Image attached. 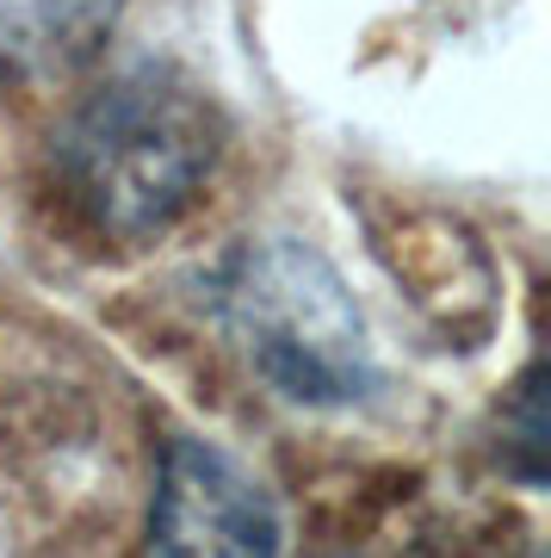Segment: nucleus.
<instances>
[{
	"instance_id": "obj_4",
	"label": "nucleus",
	"mask_w": 551,
	"mask_h": 558,
	"mask_svg": "<svg viewBox=\"0 0 551 558\" xmlns=\"http://www.w3.org/2000/svg\"><path fill=\"white\" fill-rule=\"evenodd\" d=\"M124 0H0V75H62L119 25Z\"/></svg>"
},
{
	"instance_id": "obj_2",
	"label": "nucleus",
	"mask_w": 551,
	"mask_h": 558,
	"mask_svg": "<svg viewBox=\"0 0 551 558\" xmlns=\"http://www.w3.org/2000/svg\"><path fill=\"white\" fill-rule=\"evenodd\" d=\"M223 329L292 403H354L378 385L366 317L310 242H248L217 279Z\"/></svg>"
},
{
	"instance_id": "obj_3",
	"label": "nucleus",
	"mask_w": 551,
	"mask_h": 558,
	"mask_svg": "<svg viewBox=\"0 0 551 558\" xmlns=\"http://www.w3.org/2000/svg\"><path fill=\"white\" fill-rule=\"evenodd\" d=\"M149 558H279L267 484L217 440H168L149 509Z\"/></svg>"
},
{
	"instance_id": "obj_1",
	"label": "nucleus",
	"mask_w": 551,
	"mask_h": 558,
	"mask_svg": "<svg viewBox=\"0 0 551 558\" xmlns=\"http://www.w3.org/2000/svg\"><path fill=\"white\" fill-rule=\"evenodd\" d=\"M217 112L174 69H124L62 124V180L99 230L149 236L198 199L217 168Z\"/></svg>"
}]
</instances>
